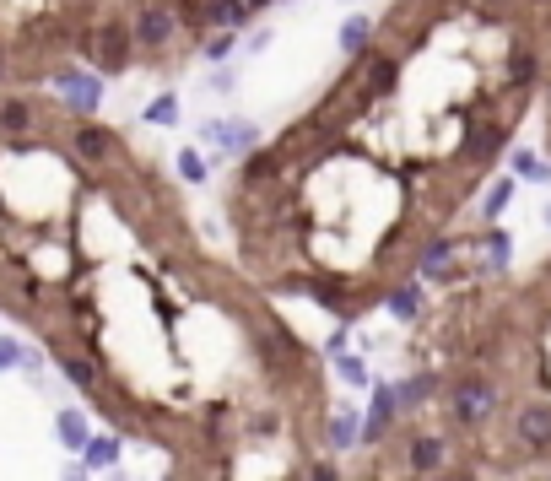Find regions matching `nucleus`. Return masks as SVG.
Listing matches in <instances>:
<instances>
[{
	"instance_id": "aec40b11",
	"label": "nucleus",
	"mask_w": 551,
	"mask_h": 481,
	"mask_svg": "<svg viewBox=\"0 0 551 481\" xmlns=\"http://www.w3.org/2000/svg\"><path fill=\"white\" fill-rule=\"evenodd\" d=\"M335 379L341 384H368V363H362V357H335Z\"/></svg>"
},
{
	"instance_id": "f03ea898",
	"label": "nucleus",
	"mask_w": 551,
	"mask_h": 481,
	"mask_svg": "<svg viewBox=\"0 0 551 481\" xmlns=\"http://www.w3.org/2000/svg\"><path fill=\"white\" fill-rule=\"evenodd\" d=\"M76 49H82V55L98 65L103 76H119L130 65V55H136V38H130V28L125 22H98V28H87L82 38H76Z\"/></svg>"
},
{
	"instance_id": "dca6fc26",
	"label": "nucleus",
	"mask_w": 551,
	"mask_h": 481,
	"mask_svg": "<svg viewBox=\"0 0 551 481\" xmlns=\"http://www.w3.org/2000/svg\"><path fill=\"white\" fill-rule=\"evenodd\" d=\"M146 125H179V98H173V92H157L152 103H146Z\"/></svg>"
},
{
	"instance_id": "412c9836",
	"label": "nucleus",
	"mask_w": 551,
	"mask_h": 481,
	"mask_svg": "<svg viewBox=\"0 0 551 481\" xmlns=\"http://www.w3.org/2000/svg\"><path fill=\"white\" fill-rule=\"evenodd\" d=\"M200 55H206L211 65H222L227 55H233V33H211V38H206V49H200Z\"/></svg>"
},
{
	"instance_id": "9d476101",
	"label": "nucleus",
	"mask_w": 551,
	"mask_h": 481,
	"mask_svg": "<svg viewBox=\"0 0 551 481\" xmlns=\"http://www.w3.org/2000/svg\"><path fill=\"white\" fill-rule=\"evenodd\" d=\"M55 433H60V444H65V449L82 454V449H87V438H92L87 411H82V406H60V411H55Z\"/></svg>"
},
{
	"instance_id": "bb28decb",
	"label": "nucleus",
	"mask_w": 551,
	"mask_h": 481,
	"mask_svg": "<svg viewBox=\"0 0 551 481\" xmlns=\"http://www.w3.org/2000/svg\"><path fill=\"white\" fill-rule=\"evenodd\" d=\"M546 222H551V211H546Z\"/></svg>"
},
{
	"instance_id": "423d86ee",
	"label": "nucleus",
	"mask_w": 551,
	"mask_h": 481,
	"mask_svg": "<svg viewBox=\"0 0 551 481\" xmlns=\"http://www.w3.org/2000/svg\"><path fill=\"white\" fill-rule=\"evenodd\" d=\"M55 87H60V98H65V109L71 114H92L103 103V76H92V71H65L55 76Z\"/></svg>"
},
{
	"instance_id": "4468645a",
	"label": "nucleus",
	"mask_w": 551,
	"mask_h": 481,
	"mask_svg": "<svg viewBox=\"0 0 551 481\" xmlns=\"http://www.w3.org/2000/svg\"><path fill=\"white\" fill-rule=\"evenodd\" d=\"M514 190H519L514 179H497L492 190H487V200H481V217H487V227H497V217L508 211V200H514Z\"/></svg>"
},
{
	"instance_id": "6ab92c4d",
	"label": "nucleus",
	"mask_w": 551,
	"mask_h": 481,
	"mask_svg": "<svg viewBox=\"0 0 551 481\" xmlns=\"http://www.w3.org/2000/svg\"><path fill=\"white\" fill-rule=\"evenodd\" d=\"M11 368H28V346L11 341V336H0V373H11Z\"/></svg>"
},
{
	"instance_id": "9b49d317",
	"label": "nucleus",
	"mask_w": 551,
	"mask_h": 481,
	"mask_svg": "<svg viewBox=\"0 0 551 481\" xmlns=\"http://www.w3.org/2000/svg\"><path fill=\"white\" fill-rule=\"evenodd\" d=\"M249 17H254V11H249V0H211V6H206V17H200V22H206V28H222V33H238Z\"/></svg>"
},
{
	"instance_id": "39448f33",
	"label": "nucleus",
	"mask_w": 551,
	"mask_h": 481,
	"mask_svg": "<svg viewBox=\"0 0 551 481\" xmlns=\"http://www.w3.org/2000/svg\"><path fill=\"white\" fill-rule=\"evenodd\" d=\"M130 38H136V49H146V55H163L173 38H179V11L141 6V17L130 22Z\"/></svg>"
},
{
	"instance_id": "1a4fd4ad",
	"label": "nucleus",
	"mask_w": 551,
	"mask_h": 481,
	"mask_svg": "<svg viewBox=\"0 0 551 481\" xmlns=\"http://www.w3.org/2000/svg\"><path fill=\"white\" fill-rule=\"evenodd\" d=\"M422 282H416V276H395V282L384 287V309H389V319H422Z\"/></svg>"
},
{
	"instance_id": "f3484780",
	"label": "nucleus",
	"mask_w": 551,
	"mask_h": 481,
	"mask_svg": "<svg viewBox=\"0 0 551 481\" xmlns=\"http://www.w3.org/2000/svg\"><path fill=\"white\" fill-rule=\"evenodd\" d=\"M514 173H519V179H551V163H546V157H535V152H514Z\"/></svg>"
},
{
	"instance_id": "a878e982",
	"label": "nucleus",
	"mask_w": 551,
	"mask_h": 481,
	"mask_svg": "<svg viewBox=\"0 0 551 481\" xmlns=\"http://www.w3.org/2000/svg\"><path fill=\"white\" fill-rule=\"evenodd\" d=\"M341 6H357V0H341Z\"/></svg>"
},
{
	"instance_id": "6e6552de",
	"label": "nucleus",
	"mask_w": 551,
	"mask_h": 481,
	"mask_svg": "<svg viewBox=\"0 0 551 481\" xmlns=\"http://www.w3.org/2000/svg\"><path fill=\"white\" fill-rule=\"evenodd\" d=\"M71 146H76V157H82L87 168H98V163H114L119 157V141H114V130H103V125H76L71 130Z\"/></svg>"
},
{
	"instance_id": "ddd939ff",
	"label": "nucleus",
	"mask_w": 551,
	"mask_h": 481,
	"mask_svg": "<svg viewBox=\"0 0 551 481\" xmlns=\"http://www.w3.org/2000/svg\"><path fill=\"white\" fill-rule=\"evenodd\" d=\"M341 49H346V55H368V49H373V22L368 17H346L341 22Z\"/></svg>"
},
{
	"instance_id": "f8f14e48",
	"label": "nucleus",
	"mask_w": 551,
	"mask_h": 481,
	"mask_svg": "<svg viewBox=\"0 0 551 481\" xmlns=\"http://www.w3.org/2000/svg\"><path fill=\"white\" fill-rule=\"evenodd\" d=\"M76 460H82L87 471H114V465H119V433H92L87 449L76 454Z\"/></svg>"
},
{
	"instance_id": "20e7f679",
	"label": "nucleus",
	"mask_w": 551,
	"mask_h": 481,
	"mask_svg": "<svg viewBox=\"0 0 551 481\" xmlns=\"http://www.w3.org/2000/svg\"><path fill=\"white\" fill-rule=\"evenodd\" d=\"M200 141L217 157H249L254 146H260V125H249V119H206V125H200Z\"/></svg>"
},
{
	"instance_id": "2eb2a0df",
	"label": "nucleus",
	"mask_w": 551,
	"mask_h": 481,
	"mask_svg": "<svg viewBox=\"0 0 551 481\" xmlns=\"http://www.w3.org/2000/svg\"><path fill=\"white\" fill-rule=\"evenodd\" d=\"M28 125H33V103H22V98L0 103V130H6V136H17V130H28Z\"/></svg>"
},
{
	"instance_id": "f257e3e1",
	"label": "nucleus",
	"mask_w": 551,
	"mask_h": 481,
	"mask_svg": "<svg viewBox=\"0 0 551 481\" xmlns=\"http://www.w3.org/2000/svg\"><path fill=\"white\" fill-rule=\"evenodd\" d=\"M433 368L487 373L497 384V406L503 411L519 406V400L551 406V265L535 271V282L508 309H487L481 319H470L460 336H449V357Z\"/></svg>"
},
{
	"instance_id": "a211bd4d",
	"label": "nucleus",
	"mask_w": 551,
	"mask_h": 481,
	"mask_svg": "<svg viewBox=\"0 0 551 481\" xmlns=\"http://www.w3.org/2000/svg\"><path fill=\"white\" fill-rule=\"evenodd\" d=\"M173 168H179L184 184H206V157H200V152H179V157H173Z\"/></svg>"
},
{
	"instance_id": "b1692460",
	"label": "nucleus",
	"mask_w": 551,
	"mask_h": 481,
	"mask_svg": "<svg viewBox=\"0 0 551 481\" xmlns=\"http://www.w3.org/2000/svg\"><path fill=\"white\" fill-rule=\"evenodd\" d=\"M524 481H551V465H546V471H530V476H524Z\"/></svg>"
},
{
	"instance_id": "5701e85b",
	"label": "nucleus",
	"mask_w": 551,
	"mask_h": 481,
	"mask_svg": "<svg viewBox=\"0 0 551 481\" xmlns=\"http://www.w3.org/2000/svg\"><path fill=\"white\" fill-rule=\"evenodd\" d=\"M60 481H92V471H87L82 460H71V465H65V476H60Z\"/></svg>"
},
{
	"instance_id": "7ed1b4c3",
	"label": "nucleus",
	"mask_w": 551,
	"mask_h": 481,
	"mask_svg": "<svg viewBox=\"0 0 551 481\" xmlns=\"http://www.w3.org/2000/svg\"><path fill=\"white\" fill-rule=\"evenodd\" d=\"M460 260H465V238L454 233H427L422 244H416V282H460Z\"/></svg>"
},
{
	"instance_id": "393cba45",
	"label": "nucleus",
	"mask_w": 551,
	"mask_h": 481,
	"mask_svg": "<svg viewBox=\"0 0 551 481\" xmlns=\"http://www.w3.org/2000/svg\"><path fill=\"white\" fill-rule=\"evenodd\" d=\"M476 6H519V0H476Z\"/></svg>"
},
{
	"instance_id": "4be33fe9",
	"label": "nucleus",
	"mask_w": 551,
	"mask_h": 481,
	"mask_svg": "<svg viewBox=\"0 0 551 481\" xmlns=\"http://www.w3.org/2000/svg\"><path fill=\"white\" fill-rule=\"evenodd\" d=\"M211 87H217V92H233L238 76H233V71H211Z\"/></svg>"
},
{
	"instance_id": "0eeeda50",
	"label": "nucleus",
	"mask_w": 551,
	"mask_h": 481,
	"mask_svg": "<svg viewBox=\"0 0 551 481\" xmlns=\"http://www.w3.org/2000/svg\"><path fill=\"white\" fill-rule=\"evenodd\" d=\"M271 184H281V152L276 146H254L244 168H238V190L254 195V190H271Z\"/></svg>"
}]
</instances>
